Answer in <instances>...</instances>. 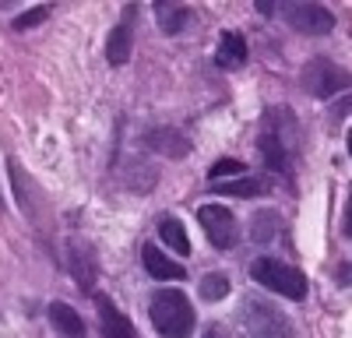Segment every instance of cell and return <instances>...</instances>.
<instances>
[{"instance_id": "cell-20", "label": "cell", "mask_w": 352, "mask_h": 338, "mask_svg": "<svg viewBox=\"0 0 352 338\" xmlns=\"http://www.w3.org/2000/svg\"><path fill=\"white\" fill-rule=\"evenodd\" d=\"M53 14V8H32V11H25V14H18L14 18V28H18V32H28V28H36V25H43L46 18Z\"/></svg>"}, {"instance_id": "cell-1", "label": "cell", "mask_w": 352, "mask_h": 338, "mask_svg": "<svg viewBox=\"0 0 352 338\" xmlns=\"http://www.w3.org/2000/svg\"><path fill=\"white\" fill-rule=\"evenodd\" d=\"M148 317H152V328L162 335V338H190L194 328H197V317H194V306L190 300L180 293V289H155L152 300H148Z\"/></svg>"}, {"instance_id": "cell-13", "label": "cell", "mask_w": 352, "mask_h": 338, "mask_svg": "<svg viewBox=\"0 0 352 338\" xmlns=\"http://www.w3.org/2000/svg\"><path fill=\"white\" fill-rule=\"evenodd\" d=\"M247 56H250V49H247V39H243L240 32H222L219 53H215V64H219V67L236 71V67L247 64Z\"/></svg>"}, {"instance_id": "cell-22", "label": "cell", "mask_w": 352, "mask_h": 338, "mask_svg": "<svg viewBox=\"0 0 352 338\" xmlns=\"http://www.w3.org/2000/svg\"><path fill=\"white\" fill-rule=\"evenodd\" d=\"M257 11H261V14H272V11H275V4H268V0H261Z\"/></svg>"}, {"instance_id": "cell-16", "label": "cell", "mask_w": 352, "mask_h": 338, "mask_svg": "<svg viewBox=\"0 0 352 338\" xmlns=\"http://www.w3.org/2000/svg\"><path fill=\"white\" fill-rule=\"evenodd\" d=\"M278 233H282V215H278V212L264 208V212L254 215V222H250V240H254V243H268V240H275Z\"/></svg>"}, {"instance_id": "cell-2", "label": "cell", "mask_w": 352, "mask_h": 338, "mask_svg": "<svg viewBox=\"0 0 352 338\" xmlns=\"http://www.w3.org/2000/svg\"><path fill=\"white\" fill-rule=\"evenodd\" d=\"M250 278L268 293H278L285 300H303L307 296V275L292 264H282L278 258H254L250 261Z\"/></svg>"}, {"instance_id": "cell-3", "label": "cell", "mask_w": 352, "mask_h": 338, "mask_svg": "<svg viewBox=\"0 0 352 338\" xmlns=\"http://www.w3.org/2000/svg\"><path fill=\"white\" fill-rule=\"evenodd\" d=\"M243 331L247 338H292V324L278 306H272L268 300H247L243 310Z\"/></svg>"}, {"instance_id": "cell-12", "label": "cell", "mask_w": 352, "mask_h": 338, "mask_svg": "<svg viewBox=\"0 0 352 338\" xmlns=\"http://www.w3.org/2000/svg\"><path fill=\"white\" fill-rule=\"evenodd\" d=\"M50 324H53V331L60 335V338H85V317L78 314V310L71 306V303H50Z\"/></svg>"}, {"instance_id": "cell-11", "label": "cell", "mask_w": 352, "mask_h": 338, "mask_svg": "<svg viewBox=\"0 0 352 338\" xmlns=\"http://www.w3.org/2000/svg\"><path fill=\"white\" fill-rule=\"evenodd\" d=\"M289 141L282 137V131H275L268 120H264V131L257 137V148L264 155V166L272 169V173H282V169H289V152H285Z\"/></svg>"}, {"instance_id": "cell-7", "label": "cell", "mask_w": 352, "mask_h": 338, "mask_svg": "<svg viewBox=\"0 0 352 338\" xmlns=\"http://www.w3.org/2000/svg\"><path fill=\"white\" fill-rule=\"evenodd\" d=\"M134 18H138V4H127L120 21L109 28V39H106V60L109 67H124L134 53Z\"/></svg>"}, {"instance_id": "cell-6", "label": "cell", "mask_w": 352, "mask_h": 338, "mask_svg": "<svg viewBox=\"0 0 352 338\" xmlns=\"http://www.w3.org/2000/svg\"><path fill=\"white\" fill-rule=\"evenodd\" d=\"M197 222L204 236L212 240V247L219 250H232L240 243V225H236V215H232L226 205H201L197 208Z\"/></svg>"}, {"instance_id": "cell-21", "label": "cell", "mask_w": 352, "mask_h": 338, "mask_svg": "<svg viewBox=\"0 0 352 338\" xmlns=\"http://www.w3.org/2000/svg\"><path fill=\"white\" fill-rule=\"evenodd\" d=\"M201 338H229V331L222 328V324H208V328H204V335Z\"/></svg>"}, {"instance_id": "cell-8", "label": "cell", "mask_w": 352, "mask_h": 338, "mask_svg": "<svg viewBox=\"0 0 352 338\" xmlns=\"http://www.w3.org/2000/svg\"><path fill=\"white\" fill-rule=\"evenodd\" d=\"M96 306H99V328H102V338H138L134 324L127 321V314L116 306L106 293H92Z\"/></svg>"}, {"instance_id": "cell-10", "label": "cell", "mask_w": 352, "mask_h": 338, "mask_svg": "<svg viewBox=\"0 0 352 338\" xmlns=\"http://www.w3.org/2000/svg\"><path fill=\"white\" fill-rule=\"evenodd\" d=\"M141 264H144V271H148L152 278H159V282H180L184 275H187V268L180 264V261H173L169 254H162L155 243H141Z\"/></svg>"}, {"instance_id": "cell-4", "label": "cell", "mask_w": 352, "mask_h": 338, "mask_svg": "<svg viewBox=\"0 0 352 338\" xmlns=\"http://www.w3.org/2000/svg\"><path fill=\"white\" fill-rule=\"evenodd\" d=\"M300 84L314 99H331V95L349 89V71L338 67L335 60H328V56H314L300 71Z\"/></svg>"}, {"instance_id": "cell-14", "label": "cell", "mask_w": 352, "mask_h": 338, "mask_svg": "<svg viewBox=\"0 0 352 338\" xmlns=\"http://www.w3.org/2000/svg\"><path fill=\"white\" fill-rule=\"evenodd\" d=\"M155 18H159V28L166 36H180L184 28L190 25L194 11L184 8V4H155Z\"/></svg>"}, {"instance_id": "cell-23", "label": "cell", "mask_w": 352, "mask_h": 338, "mask_svg": "<svg viewBox=\"0 0 352 338\" xmlns=\"http://www.w3.org/2000/svg\"><path fill=\"white\" fill-rule=\"evenodd\" d=\"M0 212H4V197H0Z\"/></svg>"}, {"instance_id": "cell-19", "label": "cell", "mask_w": 352, "mask_h": 338, "mask_svg": "<svg viewBox=\"0 0 352 338\" xmlns=\"http://www.w3.org/2000/svg\"><path fill=\"white\" fill-rule=\"evenodd\" d=\"M243 173H247V166H243L240 159H219V162H212V169H208V183L232 180V177H243Z\"/></svg>"}, {"instance_id": "cell-5", "label": "cell", "mask_w": 352, "mask_h": 338, "mask_svg": "<svg viewBox=\"0 0 352 338\" xmlns=\"http://www.w3.org/2000/svg\"><path fill=\"white\" fill-rule=\"evenodd\" d=\"M275 11L289 21V28H296V32H303V36H328L335 28V14L324 4H310V0H282Z\"/></svg>"}, {"instance_id": "cell-18", "label": "cell", "mask_w": 352, "mask_h": 338, "mask_svg": "<svg viewBox=\"0 0 352 338\" xmlns=\"http://www.w3.org/2000/svg\"><path fill=\"white\" fill-rule=\"evenodd\" d=\"M197 293H201V300L219 303V300H226V296L232 293V282H229V275H226V271H208V275L201 278Z\"/></svg>"}, {"instance_id": "cell-9", "label": "cell", "mask_w": 352, "mask_h": 338, "mask_svg": "<svg viewBox=\"0 0 352 338\" xmlns=\"http://www.w3.org/2000/svg\"><path fill=\"white\" fill-rule=\"evenodd\" d=\"M144 145H148L152 152L166 155V159H184L190 155V141L184 131H176V127H148L144 131Z\"/></svg>"}, {"instance_id": "cell-17", "label": "cell", "mask_w": 352, "mask_h": 338, "mask_svg": "<svg viewBox=\"0 0 352 338\" xmlns=\"http://www.w3.org/2000/svg\"><path fill=\"white\" fill-rule=\"evenodd\" d=\"M212 190H215V194H226V197H254V194L264 190V180L243 173V177H232V180H219V183H212Z\"/></svg>"}, {"instance_id": "cell-15", "label": "cell", "mask_w": 352, "mask_h": 338, "mask_svg": "<svg viewBox=\"0 0 352 338\" xmlns=\"http://www.w3.org/2000/svg\"><path fill=\"white\" fill-rule=\"evenodd\" d=\"M159 240H162L173 254H180V258H187V254H190V236H187V229H184V222L173 218V215H166V218L159 222Z\"/></svg>"}]
</instances>
